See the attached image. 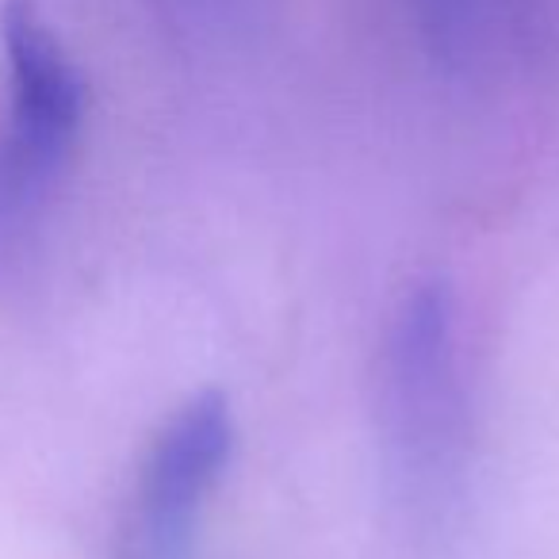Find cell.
<instances>
[{
    "label": "cell",
    "mask_w": 559,
    "mask_h": 559,
    "mask_svg": "<svg viewBox=\"0 0 559 559\" xmlns=\"http://www.w3.org/2000/svg\"><path fill=\"white\" fill-rule=\"evenodd\" d=\"M383 433L414 498L441 502L467 444L456 307L441 280L403 299L383 349Z\"/></svg>",
    "instance_id": "cell-1"
},
{
    "label": "cell",
    "mask_w": 559,
    "mask_h": 559,
    "mask_svg": "<svg viewBox=\"0 0 559 559\" xmlns=\"http://www.w3.org/2000/svg\"><path fill=\"white\" fill-rule=\"evenodd\" d=\"M0 39L12 81L9 131L0 139V230H12L47 200L78 146L85 81L35 0H4Z\"/></svg>",
    "instance_id": "cell-2"
},
{
    "label": "cell",
    "mask_w": 559,
    "mask_h": 559,
    "mask_svg": "<svg viewBox=\"0 0 559 559\" xmlns=\"http://www.w3.org/2000/svg\"><path fill=\"white\" fill-rule=\"evenodd\" d=\"M234 452V414L218 391L188 399L157 433L134 490L127 559H192L195 521Z\"/></svg>",
    "instance_id": "cell-3"
}]
</instances>
